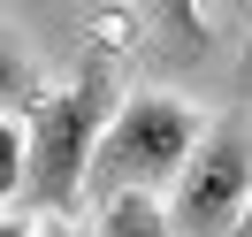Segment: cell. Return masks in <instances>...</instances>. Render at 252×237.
<instances>
[{"instance_id": "cell-10", "label": "cell", "mask_w": 252, "mask_h": 237, "mask_svg": "<svg viewBox=\"0 0 252 237\" xmlns=\"http://www.w3.org/2000/svg\"><path fill=\"white\" fill-rule=\"evenodd\" d=\"M229 237H252V214H245V222H237V230H229Z\"/></svg>"}, {"instance_id": "cell-3", "label": "cell", "mask_w": 252, "mask_h": 237, "mask_svg": "<svg viewBox=\"0 0 252 237\" xmlns=\"http://www.w3.org/2000/svg\"><path fill=\"white\" fill-rule=\"evenodd\" d=\"M252 214V138L245 123H214L184 176L168 184V230L176 237H229Z\"/></svg>"}, {"instance_id": "cell-1", "label": "cell", "mask_w": 252, "mask_h": 237, "mask_svg": "<svg viewBox=\"0 0 252 237\" xmlns=\"http://www.w3.org/2000/svg\"><path fill=\"white\" fill-rule=\"evenodd\" d=\"M115 77H107V54H84L77 84L46 92L31 115H23V145H31V176H23V199L38 214L69 222V206L84 199V176H92V153L115 123Z\"/></svg>"}, {"instance_id": "cell-6", "label": "cell", "mask_w": 252, "mask_h": 237, "mask_svg": "<svg viewBox=\"0 0 252 237\" xmlns=\"http://www.w3.org/2000/svg\"><path fill=\"white\" fill-rule=\"evenodd\" d=\"M31 176V145H23V115H0V206L23 191Z\"/></svg>"}, {"instance_id": "cell-8", "label": "cell", "mask_w": 252, "mask_h": 237, "mask_svg": "<svg viewBox=\"0 0 252 237\" xmlns=\"http://www.w3.org/2000/svg\"><path fill=\"white\" fill-rule=\"evenodd\" d=\"M0 237H38L31 222H16V214H0Z\"/></svg>"}, {"instance_id": "cell-5", "label": "cell", "mask_w": 252, "mask_h": 237, "mask_svg": "<svg viewBox=\"0 0 252 237\" xmlns=\"http://www.w3.org/2000/svg\"><path fill=\"white\" fill-rule=\"evenodd\" d=\"M99 237H176L168 230V199H115V206H99Z\"/></svg>"}, {"instance_id": "cell-7", "label": "cell", "mask_w": 252, "mask_h": 237, "mask_svg": "<svg viewBox=\"0 0 252 237\" xmlns=\"http://www.w3.org/2000/svg\"><path fill=\"white\" fill-rule=\"evenodd\" d=\"M237 92L252 100V23H245V54H237Z\"/></svg>"}, {"instance_id": "cell-2", "label": "cell", "mask_w": 252, "mask_h": 237, "mask_svg": "<svg viewBox=\"0 0 252 237\" xmlns=\"http://www.w3.org/2000/svg\"><path fill=\"white\" fill-rule=\"evenodd\" d=\"M199 138H206V123L176 92H130L123 107H115L99 153H92L84 199H92V206H115V199H138V191L153 199L160 184L184 176V161L199 153Z\"/></svg>"}, {"instance_id": "cell-4", "label": "cell", "mask_w": 252, "mask_h": 237, "mask_svg": "<svg viewBox=\"0 0 252 237\" xmlns=\"http://www.w3.org/2000/svg\"><path fill=\"white\" fill-rule=\"evenodd\" d=\"M38 100H46V84H38V69H31V54H23L16 38L0 31V115H31Z\"/></svg>"}, {"instance_id": "cell-9", "label": "cell", "mask_w": 252, "mask_h": 237, "mask_svg": "<svg viewBox=\"0 0 252 237\" xmlns=\"http://www.w3.org/2000/svg\"><path fill=\"white\" fill-rule=\"evenodd\" d=\"M46 237H77V230H69V222H54V230H46Z\"/></svg>"}]
</instances>
